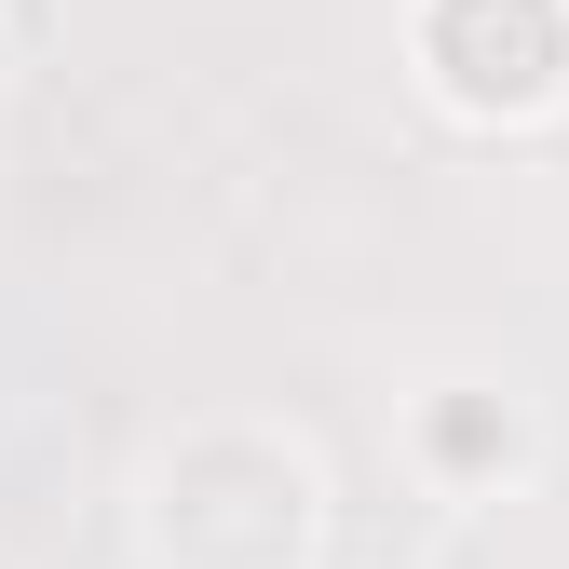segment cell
Listing matches in <instances>:
<instances>
[{
  "instance_id": "6da1fadb",
  "label": "cell",
  "mask_w": 569,
  "mask_h": 569,
  "mask_svg": "<svg viewBox=\"0 0 569 569\" xmlns=\"http://www.w3.org/2000/svg\"><path fill=\"white\" fill-rule=\"evenodd\" d=\"M150 529L177 569H299L312 542V475L271 435H190L150 488Z\"/></svg>"
},
{
  "instance_id": "3957f363",
  "label": "cell",
  "mask_w": 569,
  "mask_h": 569,
  "mask_svg": "<svg viewBox=\"0 0 569 569\" xmlns=\"http://www.w3.org/2000/svg\"><path fill=\"white\" fill-rule=\"evenodd\" d=\"M435 461H448V475H488V461H516V420L488 407V393H448V407H435Z\"/></svg>"
},
{
  "instance_id": "7a4b0ae2",
  "label": "cell",
  "mask_w": 569,
  "mask_h": 569,
  "mask_svg": "<svg viewBox=\"0 0 569 569\" xmlns=\"http://www.w3.org/2000/svg\"><path fill=\"white\" fill-rule=\"evenodd\" d=\"M420 68L475 122H529L569 82V0H420Z\"/></svg>"
}]
</instances>
